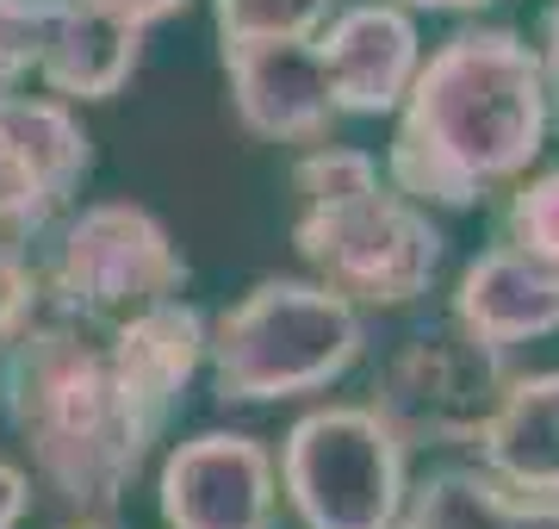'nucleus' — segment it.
Instances as JSON below:
<instances>
[{"instance_id":"nucleus-1","label":"nucleus","mask_w":559,"mask_h":529,"mask_svg":"<svg viewBox=\"0 0 559 529\" xmlns=\"http://www.w3.org/2000/svg\"><path fill=\"white\" fill-rule=\"evenodd\" d=\"M554 101L516 25H466L423 57L392 113L385 175L429 212H473L540 163Z\"/></svg>"},{"instance_id":"nucleus-2","label":"nucleus","mask_w":559,"mask_h":529,"mask_svg":"<svg viewBox=\"0 0 559 529\" xmlns=\"http://www.w3.org/2000/svg\"><path fill=\"white\" fill-rule=\"evenodd\" d=\"M0 418L25 473L69 517H106L150 468L162 430L131 405L100 330L38 311L0 349Z\"/></svg>"},{"instance_id":"nucleus-3","label":"nucleus","mask_w":559,"mask_h":529,"mask_svg":"<svg viewBox=\"0 0 559 529\" xmlns=\"http://www.w3.org/2000/svg\"><path fill=\"white\" fill-rule=\"evenodd\" d=\"M367 325L318 274H267L212 318V392L224 405H286L330 392L360 362Z\"/></svg>"},{"instance_id":"nucleus-4","label":"nucleus","mask_w":559,"mask_h":529,"mask_svg":"<svg viewBox=\"0 0 559 529\" xmlns=\"http://www.w3.org/2000/svg\"><path fill=\"white\" fill-rule=\"evenodd\" d=\"M293 249L323 286H336L360 311L417 306L448 262V237H441L436 212L411 200L404 187H392V175L330 193V200H299L293 205Z\"/></svg>"},{"instance_id":"nucleus-5","label":"nucleus","mask_w":559,"mask_h":529,"mask_svg":"<svg viewBox=\"0 0 559 529\" xmlns=\"http://www.w3.org/2000/svg\"><path fill=\"white\" fill-rule=\"evenodd\" d=\"M38 268L44 311H62L87 330H112L187 293V256H180L175 231L138 200L75 205L50 231V256Z\"/></svg>"},{"instance_id":"nucleus-6","label":"nucleus","mask_w":559,"mask_h":529,"mask_svg":"<svg viewBox=\"0 0 559 529\" xmlns=\"http://www.w3.org/2000/svg\"><path fill=\"white\" fill-rule=\"evenodd\" d=\"M411 492V443L373 405H318L280 436V498L299 529H392Z\"/></svg>"},{"instance_id":"nucleus-7","label":"nucleus","mask_w":559,"mask_h":529,"mask_svg":"<svg viewBox=\"0 0 559 529\" xmlns=\"http://www.w3.org/2000/svg\"><path fill=\"white\" fill-rule=\"evenodd\" d=\"M510 349L479 343L454 318L404 337L373 374V399L385 424L411 448H479L491 411L510 392Z\"/></svg>"},{"instance_id":"nucleus-8","label":"nucleus","mask_w":559,"mask_h":529,"mask_svg":"<svg viewBox=\"0 0 559 529\" xmlns=\"http://www.w3.org/2000/svg\"><path fill=\"white\" fill-rule=\"evenodd\" d=\"M94 168V138L57 94H7L0 101V231L20 244H44L81 200Z\"/></svg>"},{"instance_id":"nucleus-9","label":"nucleus","mask_w":559,"mask_h":529,"mask_svg":"<svg viewBox=\"0 0 559 529\" xmlns=\"http://www.w3.org/2000/svg\"><path fill=\"white\" fill-rule=\"evenodd\" d=\"M280 455L249 430H200L162 455V529H280Z\"/></svg>"},{"instance_id":"nucleus-10","label":"nucleus","mask_w":559,"mask_h":529,"mask_svg":"<svg viewBox=\"0 0 559 529\" xmlns=\"http://www.w3.org/2000/svg\"><path fill=\"white\" fill-rule=\"evenodd\" d=\"M318 57L342 119H392L411 94V82H417L429 44H423L411 7L355 0V7L330 13V25L318 32Z\"/></svg>"},{"instance_id":"nucleus-11","label":"nucleus","mask_w":559,"mask_h":529,"mask_svg":"<svg viewBox=\"0 0 559 529\" xmlns=\"http://www.w3.org/2000/svg\"><path fill=\"white\" fill-rule=\"evenodd\" d=\"M230 113L261 143H323L336 131V101L323 75L318 38H255L224 44Z\"/></svg>"},{"instance_id":"nucleus-12","label":"nucleus","mask_w":559,"mask_h":529,"mask_svg":"<svg viewBox=\"0 0 559 529\" xmlns=\"http://www.w3.org/2000/svg\"><path fill=\"white\" fill-rule=\"evenodd\" d=\"M106 355L119 367L131 405L150 418V424L168 436L175 411L187 405L193 380L205 374V355H212V318L187 299H162V306L124 318V325L100 330Z\"/></svg>"},{"instance_id":"nucleus-13","label":"nucleus","mask_w":559,"mask_h":529,"mask_svg":"<svg viewBox=\"0 0 559 529\" xmlns=\"http://www.w3.org/2000/svg\"><path fill=\"white\" fill-rule=\"evenodd\" d=\"M448 318L498 349L559 337V262H540V256H528L503 237V244L479 249L460 268Z\"/></svg>"},{"instance_id":"nucleus-14","label":"nucleus","mask_w":559,"mask_h":529,"mask_svg":"<svg viewBox=\"0 0 559 529\" xmlns=\"http://www.w3.org/2000/svg\"><path fill=\"white\" fill-rule=\"evenodd\" d=\"M143 38L150 32L112 20V13H94V7H75V0H50L32 87H44V94H57L69 106L112 101L143 69Z\"/></svg>"},{"instance_id":"nucleus-15","label":"nucleus","mask_w":559,"mask_h":529,"mask_svg":"<svg viewBox=\"0 0 559 529\" xmlns=\"http://www.w3.org/2000/svg\"><path fill=\"white\" fill-rule=\"evenodd\" d=\"M473 455L510 492L559 498V367H535V374L510 380Z\"/></svg>"},{"instance_id":"nucleus-16","label":"nucleus","mask_w":559,"mask_h":529,"mask_svg":"<svg viewBox=\"0 0 559 529\" xmlns=\"http://www.w3.org/2000/svg\"><path fill=\"white\" fill-rule=\"evenodd\" d=\"M392 529H522V492L491 468H429L411 480Z\"/></svg>"},{"instance_id":"nucleus-17","label":"nucleus","mask_w":559,"mask_h":529,"mask_svg":"<svg viewBox=\"0 0 559 529\" xmlns=\"http://www.w3.org/2000/svg\"><path fill=\"white\" fill-rule=\"evenodd\" d=\"M342 0H212L218 44H255V38H318Z\"/></svg>"},{"instance_id":"nucleus-18","label":"nucleus","mask_w":559,"mask_h":529,"mask_svg":"<svg viewBox=\"0 0 559 529\" xmlns=\"http://www.w3.org/2000/svg\"><path fill=\"white\" fill-rule=\"evenodd\" d=\"M503 237L540 262H559V163L554 168H528L516 187H510V205H503Z\"/></svg>"},{"instance_id":"nucleus-19","label":"nucleus","mask_w":559,"mask_h":529,"mask_svg":"<svg viewBox=\"0 0 559 529\" xmlns=\"http://www.w3.org/2000/svg\"><path fill=\"white\" fill-rule=\"evenodd\" d=\"M44 20H50V0H0V101L32 87Z\"/></svg>"},{"instance_id":"nucleus-20","label":"nucleus","mask_w":559,"mask_h":529,"mask_svg":"<svg viewBox=\"0 0 559 529\" xmlns=\"http://www.w3.org/2000/svg\"><path fill=\"white\" fill-rule=\"evenodd\" d=\"M44 311V268L32 262V244L0 231V349L13 343Z\"/></svg>"},{"instance_id":"nucleus-21","label":"nucleus","mask_w":559,"mask_h":529,"mask_svg":"<svg viewBox=\"0 0 559 529\" xmlns=\"http://www.w3.org/2000/svg\"><path fill=\"white\" fill-rule=\"evenodd\" d=\"M75 7H94V13H112V20L138 25V32H156L175 13H187V0H75Z\"/></svg>"},{"instance_id":"nucleus-22","label":"nucleus","mask_w":559,"mask_h":529,"mask_svg":"<svg viewBox=\"0 0 559 529\" xmlns=\"http://www.w3.org/2000/svg\"><path fill=\"white\" fill-rule=\"evenodd\" d=\"M32 517V473L20 461H0V529H20Z\"/></svg>"},{"instance_id":"nucleus-23","label":"nucleus","mask_w":559,"mask_h":529,"mask_svg":"<svg viewBox=\"0 0 559 529\" xmlns=\"http://www.w3.org/2000/svg\"><path fill=\"white\" fill-rule=\"evenodd\" d=\"M535 50H540V75H547V101H554V131H559V0L547 7V13H540Z\"/></svg>"},{"instance_id":"nucleus-24","label":"nucleus","mask_w":559,"mask_h":529,"mask_svg":"<svg viewBox=\"0 0 559 529\" xmlns=\"http://www.w3.org/2000/svg\"><path fill=\"white\" fill-rule=\"evenodd\" d=\"M399 7H411V13H454V20H466V13H491V7H503V0H399Z\"/></svg>"},{"instance_id":"nucleus-25","label":"nucleus","mask_w":559,"mask_h":529,"mask_svg":"<svg viewBox=\"0 0 559 529\" xmlns=\"http://www.w3.org/2000/svg\"><path fill=\"white\" fill-rule=\"evenodd\" d=\"M69 529H112V524H106V517H75Z\"/></svg>"}]
</instances>
